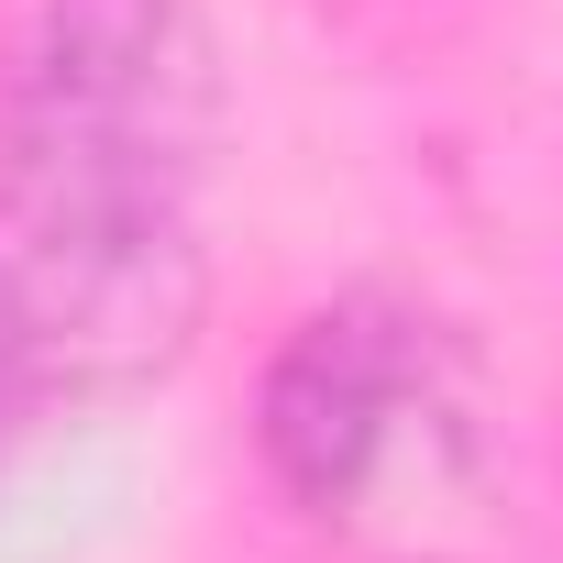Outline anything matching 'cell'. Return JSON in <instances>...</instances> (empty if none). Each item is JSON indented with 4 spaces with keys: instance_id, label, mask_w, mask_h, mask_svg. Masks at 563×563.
<instances>
[{
    "instance_id": "obj_1",
    "label": "cell",
    "mask_w": 563,
    "mask_h": 563,
    "mask_svg": "<svg viewBox=\"0 0 563 563\" xmlns=\"http://www.w3.org/2000/svg\"><path fill=\"white\" fill-rule=\"evenodd\" d=\"M210 144L221 45L199 0H34L0 67V442L188 365Z\"/></svg>"
},
{
    "instance_id": "obj_2",
    "label": "cell",
    "mask_w": 563,
    "mask_h": 563,
    "mask_svg": "<svg viewBox=\"0 0 563 563\" xmlns=\"http://www.w3.org/2000/svg\"><path fill=\"white\" fill-rule=\"evenodd\" d=\"M254 453L276 497L365 563H475L508 530L497 387L475 343L398 288H343L265 354Z\"/></svg>"
}]
</instances>
